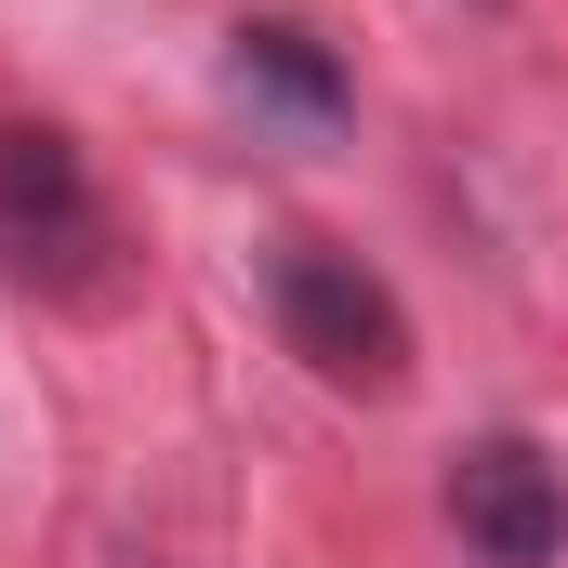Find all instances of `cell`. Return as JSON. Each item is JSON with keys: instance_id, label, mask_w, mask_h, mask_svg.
Here are the masks:
<instances>
[{"instance_id": "1", "label": "cell", "mask_w": 568, "mask_h": 568, "mask_svg": "<svg viewBox=\"0 0 568 568\" xmlns=\"http://www.w3.org/2000/svg\"><path fill=\"white\" fill-rule=\"evenodd\" d=\"M0 278L53 317L133 304V239H120L80 133H53V120H0Z\"/></svg>"}, {"instance_id": "2", "label": "cell", "mask_w": 568, "mask_h": 568, "mask_svg": "<svg viewBox=\"0 0 568 568\" xmlns=\"http://www.w3.org/2000/svg\"><path fill=\"white\" fill-rule=\"evenodd\" d=\"M265 304H278V344L331 397H397L410 384V304L384 291V265H357L344 239H278L265 252Z\"/></svg>"}, {"instance_id": "3", "label": "cell", "mask_w": 568, "mask_h": 568, "mask_svg": "<svg viewBox=\"0 0 568 568\" xmlns=\"http://www.w3.org/2000/svg\"><path fill=\"white\" fill-rule=\"evenodd\" d=\"M449 529L489 568H556L568 556V476L542 436H463L449 449Z\"/></svg>"}, {"instance_id": "4", "label": "cell", "mask_w": 568, "mask_h": 568, "mask_svg": "<svg viewBox=\"0 0 568 568\" xmlns=\"http://www.w3.org/2000/svg\"><path fill=\"white\" fill-rule=\"evenodd\" d=\"M239 93L252 106H291V120H344V67L304 27H239Z\"/></svg>"}]
</instances>
